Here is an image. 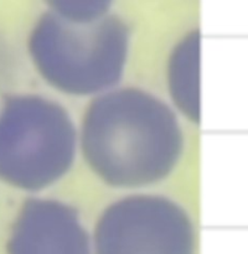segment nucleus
I'll return each mask as SVG.
<instances>
[{"instance_id": "obj_3", "label": "nucleus", "mask_w": 248, "mask_h": 254, "mask_svg": "<svg viewBox=\"0 0 248 254\" xmlns=\"http://www.w3.org/2000/svg\"><path fill=\"white\" fill-rule=\"evenodd\" d=\"M78 134L68 112L51 98L12 94L0 107V181L40 191L63 178L76 158Z\"/></svg>"}, {"instance_id": "obj_2", "label": "nucleus", "mask_w": 248, "mask_h": 254, "mask_svg": "<svg viewBox=\"0 0 248 254\" xmlns=\"http://www.w3.org/2000/svg\"><path fill=\"white\" fill-rule=\"evenodd\" d=\"M126 22L112 10L72 19L49 6L31 30L29 52L39 73L67 94L89 96L113 88L129 54Z\"/></svg>"}, {"instance_id": "obj_4", "label": "nucleus", "mask_w": 248, "mask_h": 254, "mask_svg": "<svg viewBox=\"0 0 248 254\" xmlns=\"http://www.w3.org/2000/svg\"><path fill=\"white\" fill-rule=\"evenodd\" d=\"M190 216L171 198L126 196L99 216L92 238L94 254H195Z\"/></svg>"}, {"instance_id": "obj_6", "label": "nucleus", "mask_w": 248, "mask_h": 254, "mask_svg": "<svg viewBox=\"0 0 248 254\" xmlns=\"http://www.w3.org/2000/svg\"><path fill=\"white\" fill-rule=\"evenodd\" d=\"M200 45V31L192 30L174 47L168 64V84L173 102L193 123H198L201 117Z\"/></svg>"}, {"instance_id": "obj_5", "label": "nucleus", "mask_w": 248, "mask_h": 254, "mask_svg": "<svg viewBox=\"0 0 248 254\" xmlns=\"http://www.w3.org/2000/svg\"><path fill=\"white\" fill-rule=\"evenodd\" d=\"M7 254H92V240L78 212L55 198L25 201L12 223Z\"/></svg>"}, {"instance_id": "obj_1", "label": "nucleus", "mask_w": 248, "mask_h": 254, "mask_svg": "<svg viewBox=\"0 0 248 254\" xmlns=\"http://www.w3.org/2000/svg\"><path fill=\"white\" fill-rule=\"evenodd\" d=\"M84 160L116 188L161 181L176 168L184 134L175 112L155 94L121 87L98 94L84 112L79 131Z\"/></svg>"}]
</instances>
